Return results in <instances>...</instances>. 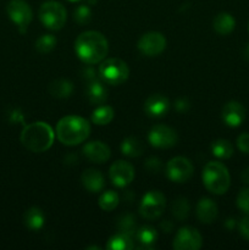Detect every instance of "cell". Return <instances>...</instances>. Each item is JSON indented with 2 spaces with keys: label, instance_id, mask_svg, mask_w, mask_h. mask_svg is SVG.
<instances>
[{
  "label": "cell",
  "instance_id": "obj_1",
  "mask_svg": "<svg viewBox=\"0 0 249 250\" xmlns=\"http://www.w3.org/2000/svg\"><path fill=\"white\" fill-rule=\"evenodd\" d=\"M75 51L84 63H99L106 58L109 43L104 34L100 32L85 31L76 38Z\"/></svg>",
  "mask_w": 249,
  "mask_h": 250
},
{
  "label": "cell",
  "instance_id": "obj_2",
  "mask_svg": "<svg viewBox=\"0 0 249 250\" xmlns=\"http://www.w3.org/2000/svg\"><path fill=\"white\" fill-rule=\"evenodd\" d=\"M89 133V122L76 115H67L56 125V137L61 143L68 146H77L84 142Z\"/></svg>",
  "mask_w": 249,
  "mask_h": 250
},
{
  "label": "cell",
  "instance_id": "obj_3",
  "mask_svg": "<svg viewBox=\"0 0 249 250\" xmlns=\"http://www.w3.org/2000/svg\"><path fill=\"white\" fill-rule=\"evenodd\" d=\"M55 133L50 125L45 122H33L23 127L20 136L22 146L33 153H43L54 143Z\"/></svg>",
  "mask_w": 249,
  "mask_h": 250
},
{
  "label": "cell",
  "instance_id": "obj_4",
  "mask_svg": "<svg viewBox=\"0 0 249 250\" xmlns=\"http://www.w3.org/2000/svg\"><path fill=\"white\" fill-rule=\"evenodd\" d=\"M203 183L212 194H225L231 185V177L226 166L219 161H210L203 170Z\"/></svg>",
  "mask_w": 249,
  "mask_h": 250
},
{
  "label": "cell",
  "instance_id": "obj_5",
  "mask_svg": "<svg viewBox=\"0 0 249 250\" xmlns=\"http://www.w3.org/2000/svg\"><path fill=\"white\" fill-rule=\"evenodd\" d=\"M100 80L110 85H119L126 82L129 76V68L124 61L117 58L104 59L98 68Z\"/></svg>",
  "mask_w": 249,
  "mask_h": 250
},
{
  "label": "cell",
  "instance_id": "obj_6",
  "mask_svg": "<svg viewBox=\"0 0 249 250\" xmlns=\"http://www.w3.org/2000/svg\"><path fill=\"white\" fill-rule=\"evenodd\" d=\"M39 20L45 28L59 31L62 28L67 20V11L61 2L49 0L39 7Z\"/></svg>",
  "mask_w": 249,
  "mask_h": 250
},
{
  "label": "cell",
  "instance_id": "obj_7",
  "mask_svg": "<svg viewBox=\"0 0 249 250\" xmlns=\"http://www.w3.org/2000/svg\"><path fill=\"white\" fill-rule=\"evenodd\" d=\"M166 198L160 190H149L142 198L139 214L145 220H155L161 216L165 210Z\"/></svg>",
  "mask_w": 249,
  "mask_h": 250
},
{
  "label": "cell",
  "instance_id": "obj_8",
  "mask_svg": "<svg viewBox=\"0 0 249 250\" xmlns=\"http://www.w3.org/2000/svg\"><path fill=\"white\" fill-rule=\"evenodd\" d=\"M6 12L19 31L21 33H26L27 27L33 19V11L28 2L24 0H10L6 5Z\"/></svg>",
  "mask_w": 249,
  "mask_h": 250
},
{
  "label": "cell",
  "instance_id": "obj_9",
  "mask_svg": "<svg viewBox=\"0 0 249 250\" xmlns=\"http://www.w3.org/2000/svg\"><path fill=\"white\" fill-rule=\"evenodd\" d=\"M194 173V167L190 160L183 156L171 159L166 165V175L172 182L185 183L190 180Z\"/></svg>",
  "mask_w": 249,
  "mask_h": 250
},
{
  "label": "cell",
  "instance_id": "obj_10",
  "mask_svg": "<svg viewBox=\"0 0 249 250\" xmlns=\"http://www.w3.org/2000/svg\"><path fill=\"white\" fill-rule=\"evenodd\" d=\"M149 143L158 149H168L176 146L178 141L175 129L165 125H155L148 134Z\"/></svg>",
  "mask_w": 249,
  "mask_h": 250
},
{
  "label": "cell",
  "instance_id": "obj_11",
  "mask_svg": "<svg viewBox=\"0 0 249 250\" xmlns=\"http://www.w3.org/2000/svg\"><path fill=\"white\" fill-rule=\"evenodd\" d=\"M203 238L197 229L186 226L178 229L172 247L176 250H198L202 248Z\"/></svg>",
  "mask_w": 249,
  "mask_h": 250
},
{
  "label": "cell",
  "instance_id": "obj_12",
  "mask_svg": "<svg viewBox=\"0 0 249 250\" xmlns=\"http://www.w3.org/2000/svg\"><path fill=\"white\" fill-rule=\"evenodd\" d=\"M138 50L145 56H158L165 50L166 39L159 32H148L139 38Z\"/></svg>",
  "mask_w": 249,
  "mask_h": 250
},
{
  "label": "cell",
  "instance_id": "obj_13",
  "mask_svg": "<svg viewBox=\"0 0 249 250\" xmlns=\"http://www.w3.org/2000/svg\"><path fill=\"white\" fill-rule=\"evenodd\" d=\"M109 177L112 185L119 188L128 186L134 178V167L124 160H117L110 166Z\"/></svg>",
  "mask_w": 249,
  "mask_h": 250
},
{
  "label": "cell",
  "instance_id": "obj_14",
  "mask_svg": "<svg viewBox=\"0 0 249 250\" xmlns=\"http://www.w3.org/2000/svg\"><path fill=\"white\" fill-rule=\"evenodd\" d=\"M170 110V100L160 93L151 94L144 103V111L150 117H163Z\"/></svg>",
  "mask_w": 249,
  "mask_h": 250
},
{
  "label": "cell",
  "instance_id": "obj_15",
  "mask_svg": "<svg viewBox=\"0 0 249 250\" xmlns=\"http://www.w3.org/2000/svg\"><path fill=\"white\" fill-rule=\"evenodd\" d=\"M221 117L227 126L238 127L246 119V109L241 103L232 100V102L226 103L222 107Z\"/></svg>",
  "mask_w": 249,
  "mask_h": 250
},
{
  "label": "cell",
  "instance_id": "obj_16",
  "mask_svg": "<svg viewBox=\"0 0 249 250\" xmlns=\"http://www.w3.org/2000/svg\"><path fill=\"white\" fill-rule=\"evenodd\" d=\"M83 154L89 161L95 164L106 163L111 156L110 148L100 141H93L83 146Z\"/></svg>",
  "mask_w": 249,
  "mask_h": 250
},
{
  "label": "cell",
  "instance_id": "obj_17",
  "mask_svg": "<svg viewBox=\"0 0 249 250\" xmlns=\"http://www.w3.org/2000/svg\"><path fill=\"white\" fill-rule=\"evenodd\" d=\"M197 217L202 224H211L216 220L219 209L214 200L209 198H202L197 204Z\"/></svg>",
  "mask_w": 249,
  "mask_h": 250
},
{
  "label": "cell",
  "instance_id": "obj_18",
  "mask_svg": "<svg viewBox=\"0 0 249 250\" xmlns=\"http://www.w3.org/2000/svg\"><path fill=\"white\" fill-rule=\"evenodd\" d=\"M81 181H82L83 187L90 193H98L104 189L105 180L104 176H103V173L99 170L88 168V170H85L82 173Z\"/></svg>",
  "mask_w": 249,
  "mask_h": 250
},
{
  "label": "cell",
  "instance_id": "obj_19",
  "mask_svg": "<svg viewBox=\"0 0 249 250\" xmlns=\"http://www.w3.org/2000/svg\"><path fill=\"white\" fill-rule=\"evenodd\" d=\"M87 97L90 104L103 105L107 100V89L103 81L92 80L87 87Z\"/></svg>",
  "mask_w": 249,
  "mask_h": 250
},
{
  "label": "cell",
  "instance_id": "obj_20",
  "mask_svg": "<svg viewBox=\"0 0 249 250\" xmlns=\"http://www.w3.org/2000/svg\"><path fill=\"white\" fill-rule=\"evenodd\" d=\"M234 26H236V21L228 12H220L212 21V27H214L215 32L221 36H227L231 33L234 29Z\"/></svg>",
  "mask_w": 249,
  "mask_h": 250
},
{
  "label": "cell",
  "instance_id": "obj_21",
  "mask_svg": "<svg viewBox=\"0 0 249 250\" xmlns=\"http://www.w3.org/2000/svg\"><path fill=\"white\" fill-rule=\"evenodd\" d=\"M48 92L50 93L51 97L58 98V99H66L72 94L73 84L71 81L65 80V78H59V80L53 81L49 84Z\"/></svg>",
  "mask_w": 249,
  "mask_h": 250
},
{
  "label": "cell",
  "instance_id": "obj_22",
  "mask_svg": "<svg viewBox=\"0 0 249 250\" xmlns=\"http://www.w3.org/2000/svg\"><path fill=\"white\" fill-rule=\"evenodd\" d=\"M44 221H45L44 212L37 207L29 208L23 215L24 225L31 231H39L44 226Z\"/></svg>",
  "mask_w": 249,
  "mask_h": 250
},
{
  "label": "cell",
  "instance_id": "obj_23",
  "mask_svg": "<svg viewBox=\"0 0 249 250\" xmlns=\"http://www.w3.org/2000/svg\"><path fill=\"white\" fill-rule=\"evenodd\" d=\"M137 242L139 243V248L142 249H150L153 248L155 244L156 239H158V233L155 229L150 226H142L134 233Z\"/></svg>",
  "mask_w": 249,
  "mask_h": 250
},
{
  "label": "cell",
  "instance_id": "obj_24",
  "mask_svg": "<svg viewBox=\"0 0 249 250\" xmlns=\"http://www.w3.org/2000/svg\"><path fill=\"white\" fill-rule=\"evenodd\" d=\"M121 151L128 158H138L144 153V146L137 137H127L122 142Z\"/></svg>",
  "mask_w": 249,
  "mask_h": 250
},
{
  "label": "cell",
  "instance_id": "obj_25",
  "mask_svg": "<svg viewBox=\"0 0 249 250\" xmlns=\"http://www.w3.org/2000/svg\"><path fill=\"white\" fill-rule=\"evenodd\" d=\"M133 248L134 243L132 241V236L124 233V232H119V233L114 234L107 241L106 244V249L109 250H131Z\"/></svg>",
  "mask_w": 249,
  "mask_h": 250
},
{
  "label": "cell",
  "instance_id": "obj_26",
  "mask_svg": "<svg viewBox=\"0 0 249 250\" xmlns=\"http://www.w3.org/2000/svg\"><path fill=\"white\" fill-rule=\"evenodd\" d=\"M115 111L109 105H98L92 114V122L98 126H105L114 120Z\"/></svg>",
  "mask_w": 249,
  "mask_h": 250
},
{
  "label": "cell",
  "instance_id": "obj_27",
  "mask_svg": "<svg viewBox=\"0 0 249 250\" xmlns=\"http://www.w3.org/2000/svg\"><path fill=\"white\" fill-rule=\"evenodd\" d=\"M211 150L216 158L229 159L233 155V146L227 139H217L211 144Z\"/></svg>",
  "mask_w": 249,
  "mask_h": 250
},
{
  "label": "cell",
  "instance_id": "obj_28",
  "mask_svg": "<svg viewBox=\"0 0 249 250\" xmlns=\"http://www.w3.org/2000/svg\"><path fill=\"white\" fill-rule=\"evenodd\" d=\"M172 215L178 221H183L188 217L190 211V205L187 198L180 197L173 202L172 204Z\"/></svg>",
  "mask_w": 249,
  "mask_h": 250
},
{
  "label": "cell",
  "instance_id": "obj_29",
  "mask_svg": "<svg viewBox=\"0 0 249 250\" xmlns=\"http://www.w3.org/2000/svg\"><path fill=\"white\" fill-rule=\"evenodd\" d=\"M119 194L114 190H106L100 195L98 204H99L100 209L104 210V211H112L119 205Z\"/></svg>",
  "mask_w": 249,
  "mask_h": 250
},
{
  "label": "cell",
  "instance_id": "obj_30",
  "mask_svg": "<svg viewBox=\"0 0 249 250\" xmlns=\"http://www.w3.org/2000/svg\"><path fill=\"white\" fill-rule=\"evenodd\" d=\"M116 226H117V229H119V232H124V233H127L129 234V236H132V234L136 233L137 231L136 217L131 214L122 215V216L117 220Z\"/></svg>",
  "mask_w": 249,
  "mask_h": 250
},
{
  "label": "cell",
  "instance_id": "obj_31",
  "mask_svg": "<svg viewBox=\"0 0 249 250\" xmlns=\"http://www.w3.org/2000/svg\"><path fill=\"white\" fill-rule=\"evenodd\" d=\"M56 43H58V41L53 34H43L37 39L36 49L41 54H48L55 48Z\"/></svg>",
  "mask_w": 249,
  "mask_h": 250
},
{
  "label": "cell",
  "instance_id": "obj_32",
  "mask_svg": "<svg viewBox=\"0 0 249 250\" xmlns=\"http://www.w3.org/2000/svg\"><path fill=\"white\" fill-rule=\"evenodd\" d=\"M73 20L81 26L89 23L90 20H92V10H90L89 5H80L77 9H75Z\"/></svg>",
  "mask_w": 249,
  "mask_h": 250
},
{
  "label": "cell",
  "instance_id": "obj_33",
  "mask_svg": "<svg viewBox=\"0 0 249 250\" xmlns=\"http://www.w3.org/2000/svg\"><path fill=\"white\" fill-rule=\"evenodd\" d=\"M237 205L244 214L249 215V188H243L237 197Z\"/></svg>",
  "mask_w": 249,
  "mask_h": 250
},
{
  "label": "cell",
  "instance_id": "obj_34",
  "mask_svg": "<svg viewBox=\"0 0 249 250\" xmlns=\"http://www.w3.org/2000/svg\"><path fill=\"white\" fill-rule=\"evenodd\" d=\"M237 146L244 154H249V133L239 134L237 138Z\"/></svg>",
  "mask_w": 249,
  "mask_h": 250
},
{
  "label": "cell",
  "instance_id": "obj_35",
  "mask_svg": "<svg viewBox=\"0 0 249 250\" xmlns=\"http://www.w3.org/2000/svg\"><path fill=\"white\" fill-rule=\"evenodd\" d=\"M145 167H146V170L150 171V172H154V173L159 172V171H160V168H161L160 160H159L158 158L148 159V160H146V163H145Z\"/></svg>",
  "mask_w": 249,
  "mask_h": 250
},
{
  "label": "cell",
  "instance_id": "obj_36",
  "mask_svg": "<svg viewBox=\"0 0 249 250\" xmlns=\"http://www.w3.org/2000/svg\"><path fill=\"white\" fill-rule=\"evenodd\" d=\"M239 233L244 239L249 241V215L248 217H244L239 222Z\"/></svg>",
  "mask_w": 249,
  "mask_h": 250
},
{
  "label": "cell",
  "instance_id": "obj_37",
  "mask_svg": "<svg viewBox=\"0 0 249 250\" xmlns=\"http://www.w3.org/2000/svg\"><path fill=\"white\" fill-rule=\"evenodd\" d=\"M175 107H176V110H177V111L186 112L188 109H189V102H188L186 98H181V99H178L177 102H176Z\"/></svg>",
  "mask_w": 249,
  "mask_h": 250
},
{
  "label": "cell",
  "instance_id": "obj_38",
  "mask_svg": "<svg viewBox=\"0 0 249 250\" xmlns=\"http://www.w3.org/2000/svg\"><path fill=\"white\" fill-rule=\"evenodd\" d=\"M160 227H161V229H163L164 232H170V231H172L173 225L171 224L168 220H166V221H164L163 224H160Z\"/></svg>",
  "mask_w": 249,
  "mask_h": 250
},
{
  "label": "cell",
  "instance_id": "obj_39",
  "mask_svg": "<svg viewBox=\"0 0 249 250\" xmlns=\"http://www.w3.org/2000/svg\"><path fill=\"white\" fill-rule=\"evenodd\" d=\"M241 178H242V182L246 183V185H249V167L244 168L243 172H242L241 175Z\"/></svg>",
  "mask_w": 249,
  "mask_h": 250
},
{
  "label": "cell",
  "instance_id": "obj_40",
  "mask_svg": "<svg viewBox=\"0 0 249 250\" xmlns=\"http://www.w3.org/2000/svg\"><path fill=\"white\" fill-rule=\"evenodd\" d=\"M243 56H244V59H246V60L249 61V44L246 46V49H244Z\"/></svg>",
  "mask_w": 249,
  "mask_h": 250
},
{
  "label": "cell",
  "instance_id": "obj_41",
  "mask_svg": "<svg viewBox=\"0 0 249 250\" xmlns=\"http://www.w3.org/2000/svg\"><path fill=\"white\" fill-rule=\"evenodd\" d=\"M95 2H97V0H88V4H89V5L95 4Z\"/></svg>",
  "mask_w": 249,
  "mask_h": 250
},
{
  "label": "cell",
  "instance_id": "obj_42",
  "mask_svg": "<svg viewBox=\"0 0 249 250\" xmlns=\"http://www.w3.org/2000/svg\"><path fill=\"white\" fill-rule=\"evenodd\" d=\"M87 249H100L99 247H95V246H93V247H89V248H87Z\"/></svg>",
  "mask_w": 249,
  "mask_h": 250
},
{
  "label": "cell",
  "instance_id": "obj_43",
  "mask_svg": "<svg viewBox=\"0 0 249 250\" xmlns=\"http://www.w3.org/2000/svg\"><path fill=\"white\" fill-rule=\"evenodd\" d=\"M68 1H72V2H76V1H82V0H68Z\"/></svg>",
  "mask_w": 249,
  "mask_h": 250
},
{
  "label": "cell",
  "instance_id": "obj_44",
  "mask_svg": "<svg viewBox=\"0 0 249 250\" xmlns=\"http://www.w3.org/2000/svg\"><path fill=\"white\" fill-rule=\"evenodd\" d=\"M248 31H249V23H248Z\"/></svg>",
  "mask_w": 249,
  "mask_h": 250
}]
</instances>
